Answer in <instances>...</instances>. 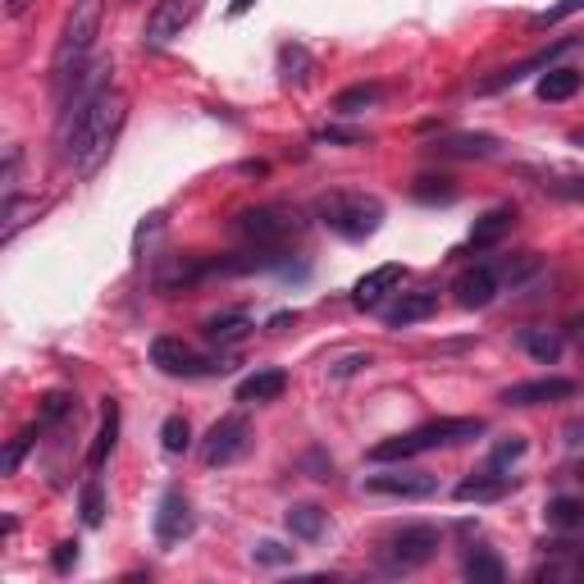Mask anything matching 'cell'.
I'll return each instance as SVG.
<instances>
[{
    "mask_svg": "<svg viewBox=\"0 0 584 584\" xmlns=\"http://www.w3.org/2000/svg\"><path fill=\"white\" fill-rule=\"evenodd\" d=\"M124 119H128V96L115 82H106L101 91H91L87 101H78L74 110L60 115V146L82 178H91L106 165Z\"/></svg>",
    "mask_w": 584,
    "mask_h": 584,
    "instance_id": "obj_1",
    "label": "cell"
},
{
    "mask_svg": "<svg viewBox=\"0 0 584 584\" xmlns=\"http://www.w3.org/2000/svg\"><path fill=\"white\" fill-rule=\"evenodd\" d=\"M484 434V420L479 416H444V420H425L407 434H393L383 444L370 448V461L388 466V461H411L420 452H434V448H452V444H466V438H479Z\"/></svg>",
    "mask_w": 584,
    "mask_h": 584,
    "instance_id": "obj_2",
    "label": "cell"
},
{
    "mask_svg": "<svg viewBox=\"0 0 584 584\" xmlns=\"http://www.w3.org/2000/svg\"><path fill=\"white\" fill-rule=\"evenodd\" d=\"M101 19H106V0H74V10L65 14V28H60V41H56V56H51V78L56 87H69L91 46H96V32H101Z\"/></svg>",
    "mask_w": 584,
    "mask_h": 584,
    "instance_id": "obj_3",
    "label": "cell"
},
{
    "mask_svg": "<svg viewBox=\"0 0 584 584\" xmlns=\"http://www.w3.org/2000/svg\"><path fill=\"white\" fill-rule=\"evenodd\" d=\"M315 215L348 242H361L370 237L379 224H383V202L379 197H366V192H329V197H320Z\"/></svg>",
    "mask_w": 584,
    "mask_h": 584,
    "instance_id": "obj_4",
    "label": "cell"
},
{
    "mask_svg": "<svg viewBox=\"0 0 584 584\" xmlns=\"http://www.w3.org/2000/svg\"><path fill=\"white\" fill-rule=\"evenodd\" d=\"M434 553H438V529L434 525H402L379 544L374 562H379L383 575H411L425 562H434Z\"/></svg>",
    "mask_w": 584,
    "mask_h": 584,
    "instance_id": "obj_5",
    "label": "cell"
},
{
    "mask_svg": "<svg viewBox=\"0 0 584 584\" xmlns=\"http://www.w3.org/2000/svg\"><path fill=\"white\" fill-rule=\"evenodd\" d=\"M233 228L252 242V247L261 252H279L288 237H298L302 233V220L292 206H252V211H242L233 220Z\"/></svg>",
    "mask_w": 584,
    "mask_h": 584,
    "instance_id": "obj_6",
    "label": "cell"
},
{
    "mask_svg": "<svg viewBox=\"0 0 584 584\" xmlns=\"http://www.w3.org/2000/svg\"><path fill=\"white\" fill-rule=\"evenodd\" d=\"M152 366L165 370V374H174V379H197V374H224V370H233L228 357H202L192 343L169 338V333L152 343Z\"/></svg>",
    "mask_w": 584,
    "mask_h": 584,
    "instance_id": "obj_7",
    "label": "cell"
},
{
    "mask_svg": "<svg viewBox=\"0 0 584 584\" xmlns=\"http://www.w3.org/2000/svg\"><path fill=\"white\" fill-rule=\"evenodd\" d=\"M247 448H252V420L247 416H220L211 429H206V438H202V461L206 466H233L237 457H247Z\"/></svg>",
    "mask_w": 584,
    "mask_h": 584,
    "instance_id": "obj_8",
    "label": "cell"
},
{
    "mask_svg": "<svg viewBox=\"0 0 584 584\" xmlns=\"http://www.w3.org/2000/svg\"><path fill=\"white\" fill-rule=\"evenodd\" d=\"M202 10V0H156V10L146 14V32L142 41L146 46H169L174 37H183V28L197 19Z\"/></svg>",
    "mask_w": 584,
    "mask_h": 584,
    "instance_id": "obj_9",
    "label": "cell"
},
{
    "mask_svg": "<svg viewBox=\"0 0 584 584\" xmlns=\"http://www.w3.org/2000/svg\"><path fill=\"white\" fill-rule=\"evenodd\" d=\"M366 489L379 494V498H407V503H416V498H434L438 494V475H429V470H402L398 466V470L370 475Z\"/></svg>",
    "mask_w": 584,
    "mask_h": 584,
    "instance_id": "obj_10",
    "label": "cell"
},
{
    "mask_svg": "<svg viewBox=\"0 0 584 584\" xmlns=\"http://www.w3.org/2000/svg\"><path fill=\"white\" fill-rule=\"evenodd\" d=\"M197 529V516H192V503L183 498V489H165L160 494V507H156V539L165 548L183 544L187 534Z\"/></svg>",
    "mask_w": 584,
    "mask_h": 584,
    "instance_id": "obj_11",
    "label": "cell"
},
{
    "mask_svg": "<svg viewBox=\"0 0 584 584\" xmlns=\"http://www.w3.org/2000/svg\"><path fill=\"white\" fill-rule=\"evenodd\" d=\"M566 398H575V379H562V374H544V379H525V383L503 388L507 407H544V402H566Z\"/></svg>",
    "mask_w": 584,
    "mask_h": 584,
    "instance_id": "obj_12",
    "label": "cell"
},
{
    "mask_svg": "<svg viewBox=\"0 0 584 584\" xmlns=\"http://www.w3.org/2000/svg\"><path fill=\"white\" fill-rule=\"evenodd\" d=\"M498 288H503V279H498L494 265H475V270H461V274H457L452 298H457L461 311H484V306L498 298Z\"/></svg>",
    "mask_w": 584,
    "mask_h": 584,
    "instance_id": "obj_13",
    "label": "cell"
},
{
    "mask_svg": "<svg viewBox=\"0 0 584 584\" xmlns=\"http://www.w3.org/2000/svg\"><path fill=\"white\" fill-rule=\"evenodd\" d=\"M512 489H516V479H512V475H503V470H479V475H470V479L457 484L452 498L479 507V503H503Z\"/></svg>",
    "mask_w": 584,
    "mask_h": 584,
    "instance_id": "obj_14",
    "label": "cell"
},
{
    "mask_svg": "<svg viewBox=\"0 0 584 584\" xmlns=\"http://www.w3.org/2000/svg\"><path fill=\"white\" fill-rule=\"evenodd\" d=\"M438 311V292L420 288V292H398L393 306H383V324L388 329H407V324H420Z\"/></svg>",
    "mask_w": 584,
    "mask_h": 584,
    "instance_id": "obj_15",
    "label": "cell"
},
{
    "mask_svg": "<svg viewBox=\"0 0 584 584\" xmlns=\"http://www.w3.org/2000/svg\"><path fill=\"white\" fill-rule=\"evenodd\" d=\"M393 288H402V265H379V270H370V274L357 279V288H352V306L374 311Z\"/></svg>",
    "mask_w": 584,
    "mask_h": 584,
    "instance_id": "obj_16",
    "label": "cell"
},
{
    "mask_svg": "<svg viewBox=\"0 0 584 584\" xmlns=\"http://www.w3.org/2000/svg\"><path fill=\"white\" fill-rule=\"evenodd\" d=\"M571 46H575V37H562V41H553L548 51H539L534 60H525V65H512V69H503V74H494V78H484V82H479V91L489 96V91H503V87H512V82L529 78L534 69H553V60H557L562 51H571Z\"/></svg>",
    "mask_w": 584,
    "mask_h": 584,
    "instance_id": "obj_17",
    "label": "cell"
},
{
    "mask_svg": "<svg viewBox=\"0 0 584 584\" xmlns=\"http://www.w3.org/2000/svg\"><path fill=\"white\" fill-rule=\"evenodd\" d=\"M256 329V320H252V311H242V306H233V311H220V315H211L206 324H202V333H206V343H215V348H233V343H242Z\"/></svg>",
    "mask_w": 584,
    "mask_h": 584,
    "instance_id": "obj_18",
    "label": "cell"
},
{
    "mask_svg": "<svg viewBox=\"0 0 584 584\" xmlns=\"http://www.w3.org/2000/svg\"><path fill=\"white\" fill-rule=\"evenodd\" d=\"M429 152H438V156H461V160H484V156L498 152V137H494V133H457V137L434 142Z\"/></svg>",
    "mask_w": 584,
    "mask_h": 584,
    "instance_id": "obj_19",
    "label": "cell"
},
{
    "mask_svg": "<svg viewBox=\"0 0 584 584\" xmlns=\"http://www.w3.org/2000/svg\"><path fill=\"white\" fill-rule=\"evenodd\" d=\"M283 525H288V534L292 539H320L324 534V525H329V512L324 507H315V503H292L288 512H283Z\"/></svg>",
    "mask_w": 584,
    "mask_h": 584,
    "instance_id": "obj_20",
    "label": "cell"
},
{
    "mask_svg": "<svg viewBox=\"0 0 584 584\" xmlns=\"http://www.w3.org/2000/svg\"><path fill=\"white\" fill-rule=\"evenodd\" d=\"M283 388H288V379H283V370H256V374H247L237 383V402H274V398H283Z\"/></svg>",
    "mask_w": 584,
    "mask_h": 584,
    "instance_id": "obj_21",
    "label": "cell"
},
{
    "mask_svg": "<svg viewBox=\"0 0 584 584\" xmlns=\"http://www.w3.org/2000/svg\"><path fill=\"white\" fill-rule=\"evenodd\" d=\"M115 438H119V402L110 398V402L101 407V429H96L91 452H87V466H91V470H101V466H106V457L115 452Z\"/></svg>",
    "mask_w": 584,
    "mask_h": 584,
    "instance_id": "obj_22",
    "label": "cell"
},
{
    "mask_svg": "<svg viewBox=\"0 0 584 584\" xmlns=\"http://www.w3.org/2000/svg\"><path fill=\"white\" fill-rule=\"evenodd\" d=\"M512 220H516V211H512V206H494V211H484V215L475 220V228H470V247H475V252L494 247V242L512 228Z\"/></svg>",
    "mask_w": 584,
    "mask_h": 584,
    "instance_id": "obj_23",
    "label": "cell"
},
{
    "mask_svg": "<svg viewBox=\"0 0 584 584\" xmlns=\"http://www.w3.org/2000/svg\"><path fill=\"white\" fill-rule=\"evenodd\" d=\"M461 571H466V580H475V584H503V580H507V566H503L489 548H470L466 562H461Z\"/></svg>",
    "mask_w": 584,
    "mask_h": 584,
    "instance_id": "obj_24",
    "label": "cell"
},
{
    "mask_svg": "<svg viewBox=\"0 0 584 584\" xmlns=\"http://www.w3.org/2000/svg\"><path fill=\"white\" fill-rule=\"evenodd\" d=\"M311 69H315V60H311L306 46L288 41L283 51H279V74H283V82H288V87H302V82L311 78Z\"/></svg>",
    "mask_w": 584,
    "mask_h": 584,
    "instance_id": "obj_25",
    "label": "cell"
},
{
    "mask_svg": "<svg viewBox=\"0 0 584 584\" xmlns=\"http://www.w3.org/2000/svg\"><path fill=\"white\" fill-rule=\"evenodd\" d=\"M379 101H383V87H379V82H357V87H348V91L333 96V110H338V115H361V110H370V106H379Z\"/></svg>",
    "mask_w": 584,
    "mask_h": 584,
    "instance_id": "obj_26",
    "label": "cell"
},
{
    "mask_svg": "<svg viewBox=\"0 0 584 584\" xmlns=\"http://www.w3.org/2000/svg\"><path fill=\"white\" fill-rule=\"evenodd\" d=\"M580 82H584V78H580L575 69H548L534 91H539V101H571V96L580 91Z\"/></svg>",
    "mask_w": 584,
    "mask_h": 584,
    "instance_id": "obj_27",
    "label": "cell"
},
{
    "mask_svg": "<svg viewBox=\"0 0 584 584\" xmlns=\"http://www.w3.org/2000/svg\"><path fill=\"white\" fill-rule=\"evenodd\" d=\"M525 352L534 357V361H544V366H553L557 357H562V333L557 329H525Z\"/></svg>",
    "mask_w": 584,
    "mask_h": 584,
    "instance_id": "obj_28",
    "label": "cell"
},
{
    "mask_svg": "<svg viewBox=\"0 0 584 584\" xmlns=\"http://www.w3.org/2000/svg\"><path fill=\"white\" fill-rule=\"evenodd\" d=\"M544 516H548L553 529H566V534H571V529H584V498H553Z\"/></svg>",
    "mask_w": 584,
    "mask_h": 584,
    "instance_id": "obj_29",
    "label": "cell"
},
{
    "mask_svg": "<svg viewBox=\"0 0 584 584\" xmlns=\"http://www.w3.org/2000/svg\"><path fill=\"white\" fill-rule=\"evenodd\" d=\"M160 448H165L169 457H183V452L192 448V425H187V416H169V420L160 425Z\"/></svg>",
    "mask_w": 584,
    "mask_h": 584,
    "instance_id": "obj_30",
    "label": "cell"
},
{
    "mask_svg": "<svg viewBox=\"0 0 584 584\" xmlns=\"http://www.w3.org/2000/svg\"><path fill=\"white\" fill-rule=\"evenodd\" d=\"M32 215H41L37 202H19V197H10V202H6V228H0V242H14L19 228H23Z\"/></svg>",
    "mask_w": 584,
    "mask_h": 584,
    "instance_id": "obj_31",
    "label": "cell"
},
{
    "mask_svg": "<svg viewBox=\"0 0 584 584\" xmlns=\"http://www.w3.org/2000/svg\"><path fill=\"white\" fill-rule=\"evenodd\" d=\"M78 407H74V398L69 393H46L41 398V411H37V429H51V425H60L65 416H74Z\"/></svg>",
    "mask_w": 584,
    "mask_h": 584,
    "instance_id": "obj_32",
    "label": "cell"
},
{
    "mask_svg": "<svg viewBox=\"0 0 584 584\" xmlns=\"http://www.w3.org/2000/svg\"><path fill=\"white\" fill-rule=\"evenodd\" d=\"M82 520L96 529L106 520V494H101V479H87L82 484Z\"/></svg>",
    "mask_w": 584,
    "mask_h": 584,
    "instance_id": "obj_33",
    "label": "cell"
},
{
    "mask_svg": "<svg viewBox=\"0 0 584 584\" xmlns=\"http://www.w3.org/2000/svg\"><path fill=\"white\" fill-rule=\"evenodd\" d=\"M544 183V192H557V197H571V202H580L584 197V178L580 174H539Z\"/></svg>",
    "mask_w": 584,
    "mask_h": 584,
    "instance_id": "obj_34",
    "label": "cell"
},
{
    "mask_svg": "<svg viewBox=\"0 0 584 584\" xmlns=\"http://www.w3.org/2000/svg\"><path fill=\"white\" fill-rule=\"evenodd\" d=\"M37 434H41L37 425H32V429H23V434L14 438V444L6 448V457H0V470H6V475H14V470H19V461H23V452L37 444Z\"/></svg>",
    "mask_w": 584,
    "mask_h": 584,
    "instance_id": "obj_35",
    "label": "cell"
},
{
    "mask_svg": "<svg viewBox=\"0 0 584 584\" xmlns=\"http://www.w3.org/2000/svg\"><path fill=\"white\" fill-rule=\"evenodd\" d=\"M525 448H529L525 438H516V434H512L507 444H498V448H494V457H489V470H507V466H516V461L525 457Z\"/></svg>",
    "mask_w": 584,
    "mask_h": 584,
    "instance_id": "obj_36",
    "label": "cell"
},
{
    "mask_svg": "<svg viewBox=\"0 0 584 584\" xmlns=\"http://www.w3.org/2000/svg\"><path fill=\"white\" fill-rule=\"evenodd\" d=\"M457 187L448 178H420L416 183V202H452Z\"/></svg>",
    "mask_w": 584,
    "mask_h": 584,
    "instance_id": "obj_37",
    "label": "cell"
},
{
    "mask_svg": "<svg viewBox=\"0 0 584 584\" xmlns=\"http://www.w3.org/2000/svg\"><path fill=\"white\" fill-rule=\"evenodd\" d=\"M584 10V0H557V6H548V10H539L529 23L534 28H548V23H562V19H571V14H580Z\"/></svg>",
    "mask_w": 584,
    "mask_h": 584,
    "instance_id": "obj_38",
    "label": "cell"
},
{
    "mask_svg": "<svg viewBox=\"0 0 584 584\" xmlns=\"http://www.w3.org/2000/svg\"><path fill=\"white\" fill-rule=\"evenodd\" d=\"M252 562H261V566H288V562H292V548H283V544L265 539V544H256V548H252Z\"/></svg>",
    "mask_w": 584,
    "mask_h": 584,
    "instance_id": "obj_39",
    "label": "cell"
},
{
    "mask_svg": "<svg viewBox=\"0 0 584 584\" xmlns=\"http://www.w3.org/2000/svg\"><path fill=\"white\" fill-rule=\"evenodd\" d=\"M19 160H23V152H19V146H10V152H6V174H0V183H6V202L19 197Z\"/></svg>",
    "mask_w": 584,
    "mask_h": 584,
    "instance_id": "obj_40",
    "label": "cell"
},
{
    "mask_svg": "<svg viewBox=\"0 0 584 584\" xmlns=\"http://www.w3.org/2000/svg\"><path fill=\"white\" fill-rule=\"evenodd\" d=\"M51 566H56L60 575H69V571L78 566V544H74V539H65V544H56V557H51Z\"/></svg>",
    "mask_w": 584,
    "mask_h": 584,
    "instance_id": "obj_41",
    "label": "cell"
},
{
    "mask_svg": "<svg viewBox=\"0 0 584 584\" xmlns=\"http://www.w3.org/2000/svg\"><path fill=\"white\" fill-rule=\"evenodd\" d=\"M361 366H370V357H366V352H352V357H343V361H333L329 374H333V379H348V374H357Z\"/></svg>",
    "mask_w": 584,
    "mask_h": 584,
    "instance_id": "obj_42",
    "label": "cell"
},
{
    "mask_svg": "<svg viewBox=\"0 0 584 584\" xmlns=\"http://www.w3.org/2000/svg\"><path fill=\"white\" fill-rule=\"evenodd\" d=\"M315 137H320V142H348V146H361V142H366L361 128H320Z\"/></svg>",
    "mask_w": 584,
    "mask_h": 584,
    "instance_id": "obj_43",
    "label": "cell"
},
{
    "mask_svg": "<svg viewBox=\"0 0 584 584\" xmlns=\"http://www.w3.org/2000/svg\"><path fill=\"white\" fill-rule=\"evenodd\" d=\"M32 6H37V0H6V14H10V19H23Z\"/></svg>",
    "mask_w": 584,
    "mask_h": 584,
    "instance_id": "obj_44",
    "label": "cell"
},
{
    "mask_svg": "<svg viewBox=\"0 0 584 584\" xmlns=\"http://www.w3.org/2000/svg\"><path fill=\"white\" fill-rule=\"evenodd\" d=\"M252 6H256V0H228V19H242Z\"/></svg>",
    "mask_w": 584,
    "mask_h": 584,
    "instance_id": "obj_45",
    "label": "cell"
},
{
    "mask_svg": "<svg viewBox=\"0 0 584 584\" xmlns=\"http://www.w3.org/2000/svg\"><path fill=\"white\" fill-rule=\"evenodd\" d=\"M571 329H575V338H580V348H584V315H580V320H575Z\"/></svg>",
    "mask_w": 584,
    "mask_h": 584,
    "instance_id": "obj_46",
    "label": "cell"
},
{
    "mask_svg": "<svg viewBox=\"0 0 584 584\" xmlns=\"http://www.w3.org/2000/svg\"><path fill=\"white\" fill-rule=\"evenodd\" d=\"M575 575H580V580H584V557H580V566H575Z\"/></svg>",
    "mask_w": 584,
    "mask_h": 584,
    "instance_id": "obj_47",
    "label": "cell"
},
{
    "mask_svg": "<svg viewBox=\"0 0 584 584\" xmlns=\"http://www.w3.org/2000/svg\"><path fill=\"white\" fill-rule=\"evenodd\" d=\"M124 6H137V0H124Z\"/></svg>",
    "mask_w": 584,
    "mask_h": 584,
    "instance_id": "obj_48",
    "label": "cell"
},
{
    "mask_svg": "<svg viewBox=\"0 0 584 584\" xmlns=\"http://www.w3.org/2000/svg\"><path fill=\"white\" fill-rule=\"evenodd\" d=\"M580 479H584V466H580Z\"/></svg>",
    "mask_w": 584,
    "mask_h": 584,
    "instance_id": "obj_49",
    "label": "cell"
},
{
    "mask_svg": "<svg viewBox=\"0 0 584 584\" xmlns=\"http://www.w3.org/2000/svg\"><path fill=\"white\" fill-rule=\"evenodd\" d=\"M575 142H584V137H575Z\"/></svg>",
    "mask_w": 584,
    "mask_h": 584,
    "instance_id": "obj_50",
    "label": "cell"
}]
</instances>
